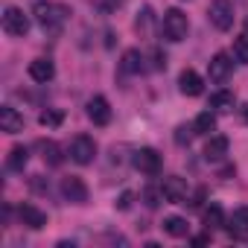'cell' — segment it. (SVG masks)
Listing matches in <instances>:
<instances>
[{
    "label": "cell",
    "mask_w": 248,
    "mask_h": 248,
    "mask_svg": "<svg viewBox=\"0 0 248 248\" xmlns=\"http://www.w3.org/2000/svg\"><path fill=\"white\" fill-rule=\"evenodd\" d=\"M161 30H164V38H167V41L178 44V41L187 38L190 21H187V15H184L181 9H167V12H164V21H161Z\"/></svg>",
    "instance_id": "2"
},
{
    "label": "cell",
    "mask_w": 248,
    "mask_h": 248,
    "mask_svg": "<svg viewBox=\"0 0 248 248\" xmlns=\"http://www.w3.org/2000/svg\"><path fill=\"white\" fill-rule=\"evenodd\" d=\"M117 207H120V210H129V207H132V193H123L120 202H117Z\"/></svg>",
    "instance_id": "28"
},
{
    "label": "cell",
    "mask_w": 248,
    "mask_h": 248,
    "mask_svg": "<svg viewBox=\"0 0 248 248\" xmlns=\"http://www.w3.org/2000/svg\"><path fill=\"white\" fill-rule=\"evenodd\" d=\"M228 231L233 236H248V207H236L228 219Z\"/></svg>",
    "instance_id": "16"
},
{
    "label": "cell",
    "mask_w": 248,
    "mask_h": 248,
    "mask_svg": "<svg viewBox=\"0 0 248 248\" xmlns=\"http://www.w3.org/2000/svg\"><path fill=\"white\" fill-rule=\"evenodd\" d=\"M164 231H167L170 236L181 239V236H187V233H190V225H187V219H184V216H167V219H164Z\"/></svg>",
    "instance_id": "18"
},
{
    "label": "cell",
    "mask_w": 248,
    "mask_h": 248,
    "mask_svg": "<svg viewBox=\"0 0 248 248\" xmlns=\"http://www.w3.org/2000/svg\"><path fill=\"white\" fill-rule=\"evenodd\" d=\"M123 70H126V73H140L143 70L140 50H126V53H123Z\"/></svg>",
    "instance_id": "23"
},
{
    "label": "cell",
    "mask_w": 248,
    "mask_h": 248,
    "mask_svg": "<svg viewBox=\"0 0 248 248\" xmlns=\"http://www.w3.org/2000/svg\"><path fill=\"white\" fill-rule=\"evenodd\" d=\"M132 164H135V170L143 172V175H158V172H161V155H158L152 146L138 149L135 158H132Z\"/></svg>",
    "instance_id": "8"
},
{
    "label": "cell",
    "mask_w": 248,
    "mask_h": 248,
    "mask_svg": "<svg viewBox=\"0 0 248 248\" xmlns=\"http://www.w3.org/2000/svg\"><path fill=\"white\" fill-rule=\"evenodd\" d=\"M233 62H239V64H248V35H239V38H233Z\"/></svg>",
    "instance_id": "25"
},
{
    "label": "cell",
    "mask_w": 248,
    "mask_h": 248,
    "mask_svg": "<svg viewBox=\"0 0 248 248\" xmlns=\"http://www.w3.org/2000/svg\"><path fill=\"white\" fill-rule=\"evenodd\" d=\"M62 196L70 202V204H85L88 202V184L79 178V175H67L62 181Z\"/></svg>",
    "instance_id": "9"
},
{
    "label": "cell",
    "mask_w": 248,
    "mask_h": 248,
    "mask_svg": "<svg viewBox=\"0 0 248 248\" xmlns=\"http://www.w3.org/2000/svg\"><path fill=\"white\" fill-rule=\"evenodd\" d=\"M210 242V233H202V236H193V245H207Z\"/></svg>",
    "instance_id": "29"
},
{
    "label": "cell",
    "mask_w": 248,
    "mask_h": 248,
    "mask_svg": "<svg viewBox=\"0 0 248 248\" xmlns=\"http://www.w3.org/2000/svg\"><path fill=\"white\" fill-rule=\"evenodd\" d=\"M18 216H21V222H24L27 228H32V231H41V228L47 225V213L38 210V207L30 204V202H24V204L18 207Z\"/></svg>",
    "instance_id": "11"
},
{
    "label": "cell",
    "mask_w": 248,
    "mask_h": 248,
    "mask_svg": "<svg viewBox=\"0 0 248 248\" xmlns=\"http://www.w3.org/2000/svg\"><path fill=\"white\" fill-rule=\"evenodd\" d=\"M3 30H6L9 35H15V38H24V35L30 32V18L24 15V9L6 6V9H3Z\"/></svg>",
    "instance_id": "4"
},
{
    "label": "cell",
    "mask_w": 248,
    "mask_h": 248,
    "mask_svg": "<svg viewBox=\"0 0 248 248\" xmlns=\"http://www.w3.org/2000/svg\"><path fill=\"white\" fill-rule=\"evenodd\" d=\"M161 193L170 204H187V196H190V184L178 175H167L164 184H161Z\"/></svg>",
    "instance_id": "5"
},
{
    "label": "cell",
    "mask_w": 248,
    "mask_h": 248,
    "mask_svg": "<svg viewBox=\"0 0 248 248\" xmlns=\"http://www.w3.org/2000/svg\"><path fill=\"white\" fill-rule=\"evenodd\" d=\"M27 161H30V152H27V146H12V152H9V158H6V164H9V170H24L27 167Z\"/></svg>",
    "instance_id": "24"
},
{
    "label": "cell",
    "mask_w": 248,
    "mask_h": 248,
    "mask_svg": "<svg viewBox=\"0 0 248 248\" xmlns=\"http://www.w3.org/2000/svg\"><path fill=\"white\" fill-rule=\"evenodd\" d=\"M207 18H210V24L219 32H228L233 27V18H236L233 3H231V0H213V3L207 6Z\"/></svg>",
    "instance_id": "3"
},
{
    "label": "cell",
    "mask_w": 248,
    "mask_h": 248,
    "mask_svg": "<svg viewBox=\"0 0 248 248\" xmlns=\"http://www.w3.org/2000/svg\"><path fill=\"white\" fill-rule=\"evenodd\" d=\"M38 123H41L44 129H59L62 123H64V111H59V108H47V111L38 114Z\"/></svg>",
    "instance_id": "22"
},
{
    "label": "cell",
    "mask_w": 248,
    "mask_h": 248,
    "mask_svg": "<svg viewBox=\"0 0 248 248\" xmlns=\"http://www.w3.org/2000/svg\"><path fill=\"white\" fill-rule=\"evenodd\" d=\"M30 76H32L35 82L47 85V82L56 76V64H53L50 59H35V62H30Z\"/></svg>",
    "instance_id": "14"
},
{
    "label": "cell",
    "mask_w": 248,
    "mask_h": 248,
    "mask_svg": "<svg viewBox=\"0 0 248 248\" xmlns=\"http://www.w3.org/2000/svg\"><path fill=\"white\" fill-rule=\"evenodd\" d=\"M32 15H35V21L41 24V30L44 32H59L62 27H64V21H67V6H62V3H50V0H38L35 3V9H32Z\"/></svg>",
    "instance_id": "1"
},
{
    "label": "cell",
    "mask_w": 248,
    "mask_h": 248,
    "mask_svg": "<svg viewBox=\"0 0 248 248\" xmlns=\"http://www.w3.org/2000/svg\"><path fill=\"white\" fill-rule=\"evenodd\" d=\"M193 129H196V135H210L216 129V114L213 111H202L196 117V123H193Z\"/></svg>",
    "instance_id": "21"
},
{
    "label": "cell",
    "mask_w": 248,
    "mask_h": 248,
    "mask_svg": "<svg viewBox=\"0 0 248 248\" xmlns=\"http://www.w3.org/2000/svg\"><path fill=\"white\" fill-rule=\"evenodd\" d=\"M231 73H233V56H228V53H216V56L207 62V76H210V82L222 85V82L231 79Z\"/></svg>",
    "instance_id": "6"
},
{
    "label": "cell",
    "mask_w": 248,
    "mask_h": 248,
    "mask_svg": "<svg viewBox=\"0 0 248 248\" xmlns=\"http://www.w3.org/2000/svg\"><path fill=\"white\" fill-rule=\"evenodd\" d=\"M202 222H204V228H207V231H216V228H222V225H225V213H222V207H219V204H210V207L204 210Z\"/></svg>",
    "instance_id": "20"
},
{
    "label": "cell",
    "mask_w": 248,
    "mask_h": 248,
    "mask_svg": "<svg viewBox=\"0 0 248 248\" xmlns=\"http://www.w3.org/2000/svg\"><path fill=\"white\" fill-rule=\"evenodd\" d=\"M158 199H164V193H161V190H152V187H146V190H143V202H146L149 207H158Z\"/></svg>",
    "instance_id": "27"
},
{
    "label": "cell",
    "mask_w": 248,
    "mask_h": 248,
    "mask_svg": "<svg viewBox=\"0 0 248 248\" xmlns=\"http://www.w3.org/2000/svg\"><path fill=\"white\" fill-rule=\"evenodd\" d=\"M233 105H236V99H233V93L231 91H216L213 96H210V108L213 111H233Z\"/></svg>",
    "instance_id": "19"
},
{
    "label": "cell",
    "mask_w": 248,
    "mask_h": 248,
    "mask_svg": "<svg viewBox=\"0 0 248 248\" xmlns=\"http://www.w3.org/2000/svg\"><path fill=\"white\" fill-rule=\"evenodd\" d=\"M85 111H88V120L93 123V126H108L111 123V105H108L105 96H91Z\"/></svg>",
    "instance_id": "10"
},
{
    "label": "cell",
    "mask_w": 248,
    "mask_h": 248,
    "mask_svg": "<svg viewBox=\"0 0 248 248\" xmlns=\"http://www.w3.org/2000/svg\"><path fill=\"white\" fill-rule=\"evenodd\" d=\"M239 114H242V120H245V123H248V102H245V105H242V108H239Z\"/></svg>",
    "instance_id": "30"
},
{
    "label": "cell",
    "mask_w": 248,
    "mask_h": 248,
    "mask_svg": "<svg viewBox=\"0 0 248 248\" xmlns=\"http://www.w3.org/2000/svg\"><path fill=\"white\" fill-rule=\"evenodd\" d=\"M70 158H73L79 167H88V164L96 158V143H93V138H88V135H76L73 143H70Z\"/></svg>",
    "instance_id": "7"
},
{
    "label": "cell",
    "mask_w": 248,
    "mask_h": 248,
    "mask_svg": "<svg viewBox=\"0 0 248 248\" xmlns=\"http://www.w3.org/2000/svg\"><path fill=\"white\" fill-rule=\"evenodd\" d=\"M38 149H41V158H44L50 167H59V164L64 161V155H62V146H59L56 140H38Z\"/></svg>",
    "instance_id": "17"
},
{
    "label": "cell",
    "mask_w": 248,
    "mask_h": 248,
    "mask_svg": "<svg viewBox=\"0 0 248 248\" xmlns=\"http://www.w3.org/2000/svg\"><path fill=\"white\" fill-rule=\"evenodd\" d=\"M178 88H181V93L184 96H199L202 91H204V82H202V76L196 73V70H184L181 76H178Z\"/></svg>",
    "instance_id": "13"
},
{
    "label": "cell",
    "mask_w": 248,
    "mask_h": 248,
    "mask_svg": "<svg viewBox=\"0 0 248 248\" xmlns=\"http://www.w3.org/2000/svg\"><path fill=\"white\" fill-rule=\"evenodd\" d=\"M0 129H3L6 135L24 132V114H18L12 105H3V108H0Z\"/></svg>",
    "instance_id": "12"
},
{
    "label": "cell",
    "mask_w": 248,
    "mask_h": 248,
    "mask_svg": "<svg viewBox=\"0 0 248 248\" xmlns=\"http://www.w3.org/2000/svg\"><path fill=\"white\" fill-rule=\"evenodd\" d=\"M225 155H228V138L225 135H213L207 140V146H204V158L207 161H222Z\"/></svg>",
    "instance_id": "15"
},
{
    "label": "cell",
    "mask_w": 248,
    "mask_h": 248,
    "mask_svg": "<svg viewBox=\"0 0 248 248\" xmlns=\"http://www.w3.org/2000/svg\"><path fill=\"white\" fill-rule=\"evenodd\" d=\"M193 135H196V129H193V126H178V129H175V143H178V146H184V143H190V140H193Z\"/></svg>",
    "instance_id": "26"
}]
</instances>
